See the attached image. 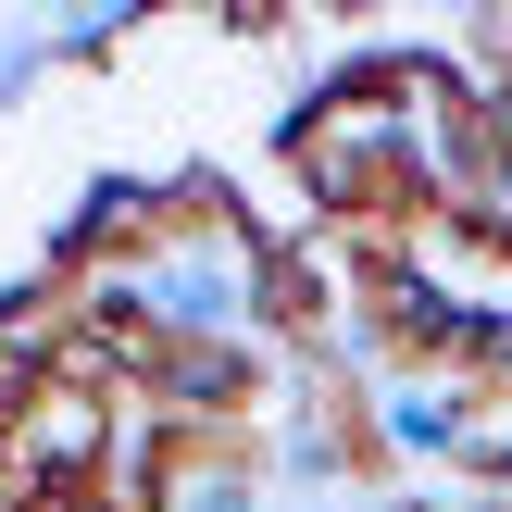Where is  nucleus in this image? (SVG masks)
Wrapping results in <instances>:
<instances>
[{
	"instance_id": "f257e3e1",
	"label": "nucleus",
	"mask_w": 512,
	"mask_h": 512,
	"mask_svg": "<svg viewBox=\"0 0 512 512\" xmlns=\"http://www.w3.org/2000/svg\"><path fill=\"white\" fill-rule=\"evenodd\" d=\"M475 400L450 388V375H388V388H363V438H375V463H463V438H475Z\"/></svg>"
},
{
	"instance_id": "f03ea898",
	"label": "nucleus",
	"mask_w": 512,
	"mask_h": 512,
	"mask_svg": "<svg viewBox=\"0 0 512 512\" xmlns=\"http://www.w3.org/2000/svg\"><path fill=\"white\" fill-rule=\"evenodd\" d=\"M125 25H138L125 0H113V13H63V25H50V63H100V50H113Z\"/></svg>"
}]
</instances>
